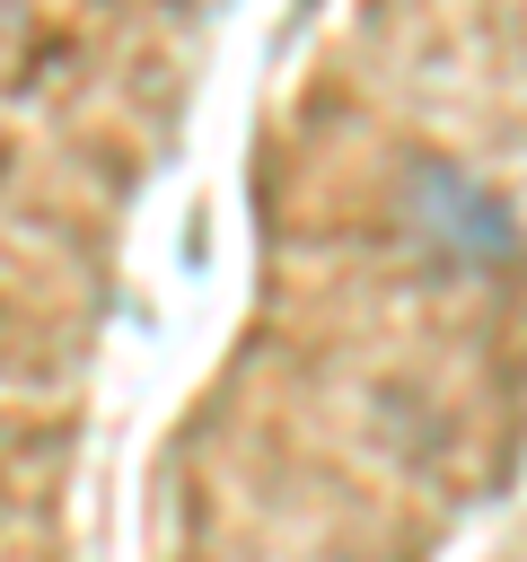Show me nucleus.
<instances>
[{"label":"nucleus","mask_w":527,"mask_h":562,"mask_svg":"<svg viewBox=\"0 0 527 562\" xmlns=\"http://www.w3.org/2000/svg\"><path fill=\"white\" fill-rule=\"evenodd\" d=\"M404 220L422 228V246H439L448 263H509L518 255V220L492 184H474L466 167L448 158H413L404 167Z\"/></svg>","instance_id":"f257e3e1"}]
</instances>
